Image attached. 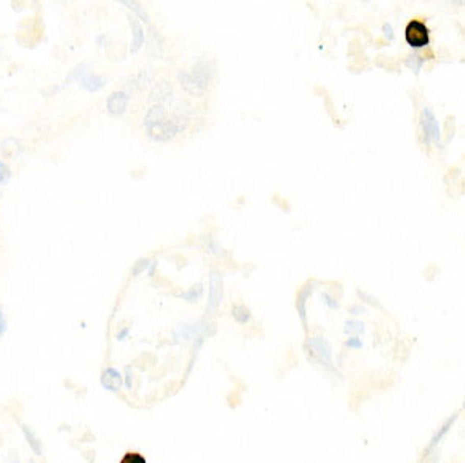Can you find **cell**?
Wrapping results in <instances>:
<instances>
[{
	"instance_id": "obj_1",
	"label": "cell",
	"mask_w": 465,
	"mask_h": 463,
	"mask_svg": "<svg viewBox=\"0 0 465 463\" xmlns=\"http://www.w3.org/2000/svg\"><path fill=\"white\" fill-rule=\"evenodd\" d=\"M404 39H406L408 45L414 46V48H422L430 42V31H428L424 21L412 19L406 26V31H404Z\"/></svg>"
},
{
	"instance_id": "obj_2",
	"label": "cell",
	"mask_w": 465,
	"mask_h": 463,
	"mask_svg": "<svg viewBox=\"0 0 465 463\" xmlns=\"http://www.w3.org/2000/svg\"><path fill=\"white\" fill-rule=\"evenodd\" d=\"M308 347L312 350L317 356L318 360L323 363V364H329L331 363V345L329 342L323 337H315V339H310L308 340Z\"/></svg>"
},
{
	"instance_id": "obj_3",
	"label": "cell",
	"mask_w": 465,
	"mask_h": 463,
	"mask_svg": "<svg viewBox=\"0 0 465 463\" xmlns=\"http://www.w3.org/2000/svg\"><path fill=\"white\" fill-rule=\"evenodd\" d=\"M422 129L425 133L427 141H438V138H440L438 123H436L433 112L428 107H424V111H422Z\"/></svg>"
},
{
	"instance_id": "obj_4",
	"label": "cell",
	"mask_w": 465,
	"mask_h": 463,
	"mask_svg": "<svg viewBox=\"0 0 465 463\" xmlns=\"http://www.w3.org/2000/svg\"><path fill=\"white\" fill-rule=\"evenodd\" d=\"M128 104V94L125 91H114L109 98H107V111L111 115H122L126 111Z\"/></svg>"
},
{
	"instance_id": "obj_5",
	"label": "cell",
	"mask_w": 465,
	"mask_h": 463,
	"mask_svg": "<svg viewBox=\"0 0 465 463\" xmlns=\"http://www.w3.org/2000/svg\"><path fill=\"white\" fill-rule=\"evenodd\" d=\"M75 75H77V80H79L80 85L85 88V90H88V91H98L99 88H102L106 85V80L102 77H99V75H90V74H87L85 69H80L79 70V67H77Z\"/></svg>"
},
{
	"instance_id": "obj_6",
	"label": "cell",
	"mask_w": 465,
	"mask_h": 463,
	"mask_svg": "<svg viewBox=\"0 0 465 463\" xmlns=\"http://www.w3.org/2000/svg\"><path fill=\"white\" fill-rule=\"evenodd\" d=\"M101 382H102L104 388L111 390V391H118L120 387L123 385V378L117 369H114V367H107V369L102 372Z\"/></svg>"
},
{
	"instance_id": "obj_7",
	"label": "cell",
	"mask_w": 465,
	"mask_h": 463,
	"mask_svg": "<svg viewBox=\"0 0 465 463\" xmlns=\"http://www.w3.org/2000/svg\"><path fill=\"white\" fill-rule=\"evenodd\" d=\"M131 28H133V45H131V53H136L142 42H144V34H142V26L135 19V16H130Z\"/></svg>"
},
{
	"instance_id": "obj_8",
	"label": "cell",
	"mask_w": 465,
	"mask_h": 463,
	"mask_svg": "<svg viewBox=\"0 0 465 463\" xmlns=\"http://www.w3.org/2000/svg\"><path fill=\"white\" fill-rule=\"evenodd\" d=\"M22 433H24L26 441H28V444L31 446V449L34 450V454H35V455H42V454H43V449H42V444H40V439H37L35 433L29 428L28 425H22Z\"/></svg>"
},
{
	"instance_id": "obj_9",
	"label": "cell",
	"mask_w": 465,
	"mask_h": 463,
	"mask_svg": "<svg viewBox=\"0 0 465 463\" xmlns=\"http://www.w3.org/2000/svg\"><path fill=\"white\" fill-rule=\"evenodd\" d=\"M232 316H234V319L237 323H240V324H245L248 319H249V312H248V308L246 307H243V305H237V307H234L232 308Z\"/></svg>"
},
{
	"instance_id": "obj_10",
	"label": "cell",
	"mask_w": 465,
	"mask_h": 463,
	"mask_svg": "<svg viewBox=\"0 0 465 463\" xmlns=\"http://www.w3.org/2000/svg\"><path fill=\"white\" fill-rule=\"evenodd\" d=\"M454 420H456V415H454V417H452L451 420H448V422H446V423H445L443 426H441V428H440V430H438V431L433 434V438H432V443H430V447H435V444H438V443L441 441V438H443V436H445V434H446V433L451 430V425H452V422H454Z\"/></svg>"
},
{
	"instance_id": "obj_11",
	"label": "cell",
	"mask_w": 465,
	"mask_h": 463,
	"mask_svg": "<svg viewBox=\"0 0 465 463\" xmlns=\"http://www.w3.org/2000/svg\"><path fill=\"white\" fill-rule=\"evenodd\" d=\"M345 332H349V334H355V336L365 334V324L360 323V321H347L345 323Z\"/></svg>"
},
{
	"instance_id": "obj_12",
	"label": "cell",
	"mask_w": 465,
	"mask_h": 463,
	"mask_svg": "<svg viewBox=\"0 0 465 463\" xmlns=\"http://www.w3.org/2000/svg\"><path fill=\"white\" fill-rule=\"evenodd\" d=\"M120 463H146V458L138 452H130L122 458Z\"/></svg>"
},
{
	"instance_id": "obj_13",
	"label": "cell",
	"mask_w": 465,
	"mask_h": 463,
	"mask_svg": "<svg viewBox=\"0 0 465 463\" xmlns=\"http://www.w3.org/2000/svg\"><path fill=\"white\" fill-rule=\"evenodd\" d=\"M361 340H360V337H350V339H347V342H345V347L347 348H350V350H358V348H361Z\"/></svg>"
},
{
	"instance_id": "obj_14",
	"label": "cell",
	"mask_w": 465,
	"mask_h": 463,
	"mask_svg": "<svg viewBox=\"0 0 465 463\" xmlns=\"http://www.w3.org/2000/svg\"><path fill=\"white\" fill-rule=\"evenodd\" d=\"M323 297H325L323 301H325L331 308H338V302H336V301H332V299L329 297V295H323Z\"/></svg>"
},
{
	"instance_id": "obj_15",
	"label": "cell",
	"mask_w": 465,
	"mask_h": 463,
	"mask_svg": "<svg viewBox=\"0 0 465 463\" xmlns=\"http://www.w3.org/2000/svg\"><path fill=\"white\" fill-rule=\"evenodd\" d=\"M4 331H5V318H4V312L0 310V336L4 334Z\"/></svg>"
},
{
	"instance_id": "obj_16",
	"label": "cell",
	"mask_w": 465,
	"mask_h": 463,
	"mask_svg": "<svg viewBox=\"0 0 465 463\" xmlns=\"http://www.w3.org/2000/svg\"><path fill=\"white\" fill-rule=\"evenodd\" d=\"M5 463H19V458H18V455H15V454H10Z\"/></svg>"
},
{
	"instance_id": "obj_17",
	"label": "cell",
	"mask_w": 465,
	"mask_h": 463,
	"mask_svg": "<svg viewBox=\"0 0 465 463\" xmlns=\"http://www.w3.org/2000/svg\"><path fill=\"white\" fill-rule=\"evenodd\" d=\"M29 463H35V461H34V460H29Z\"/></svg>"
}]
</instances>
